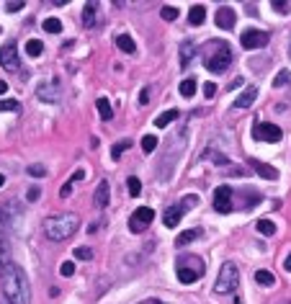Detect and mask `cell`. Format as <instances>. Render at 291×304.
<instances>
[{"mask_svg": "<svg viewBox=\"0 0 291 304\" xmlns=\"http://www.w3.org/2000/svg\"><path fill=\"white\" fill-rule=\"evenodd\" d=\"M242 83H245V78H235L232 83H229V90H235V88H240Z\"/></svg>", "mask_w": 291, "mask_h": 304, "instance_id": "7dc6e473", "label": "cell"}, {"mask_svg": "<svg viewBox=\"0 0 291 304\" xmlns=\"http://www.w3.org/2000/svg\"><path fill=\"white\" fill-rule=\"evenodd\" d=\"M70 193H72V186H70V183H65L62 188H59V196H62V199H67Z\"/></svg>", "mask_w": 291, "mask_h": 304, "instance_id": "f6af8a7d", "label": "cell"}, {"mask_svg": "<svg viewBox=\"0 0 291 304\" xmlns=\"http://www.w3.org/2000/svg\"><path fill=\"white\" fill-rule=\"evenodd\" d=\"M268 31H260V28H245L242 36H240V44H242V49H263L266 44H268Z\"/></svg>", "mask_w": 291, "mask_h": 304, "instance_id": "9c48e42d", "label": "cell"}, {"mask_svg": "<svg viewBox=\"0 0 291 304\" xmlns=\"http://www.w3.org/2000/svg\"><path fill=\"white\" fill-rule=\"evenodd\" d=\"M152 222H155V209L152 206H140V209H134V214L129 217V230L134 235H142Z\"/></svg>", "mask_w": 291, "mask_h": 304, "instance_id": "ba28073f", "label": "cell"}, {"mask_svg": "<svg viewBox=\"0 0 291 304\" xmlns=\"http://www.w3.org/2000/svg\"><path fill=\"white\" fill-rule=\"evenodd\" d=\"M255 281H258L260 286H273V284H276V276H273L271 271L260 268V271H255Z\"/></svg>", "mask_w": 291, "mask_h": 304, "instance_id": "4316f807", "label": "cell"}, {"mask_svg": "<svg viewBox=\"0 0 291 304\" xmlns=\"http://www.w3.org/2000/svg\"><path fill=\"white\" fill-rule=\"evenodd\" d=\"M26 173L34 175V178H44V175H47V168H44V165H28Z\"/></svg>", "mask_w": 291, "mask_h": 304, "instance_id": "8d00e7d4", "label": "cell"}, {"mask_svg": "<svg viewBox=\"0 0 291 304\" xmlns=\"http://www.w3.org/2000/svg\"><path fill=\"white\" fill-rule=\"evenodd\" d=\"M255 98H258V88H255V85L245 88V93H240V96L235 98V109H250V106L255 103Z\"/></svg>", "mask_w": 291, "mask_h": 304, "instance_id": "2e32d148", "label": "cell"}, {"mask_svg": "<svg viewBox=\"0 0 291 304\" xmlns=\"http://www.w3.org/2000/svg\"><path fill=\"white\" fill-rule=\"evenodd\" d=\"M109 199H111V186H109V180H101L96 193H93V204L98 209H106V206H109Z\"/></svg>", "mask_w": 291, "mask_h": 304, "instance_id": "5bb4252c", "label": "cell"}, {"mask_svg": "<svg viewBox=\"0 0 291 304\" xmlns=\"http://www.w3.org/2000/svg\"><path fill=\"white\" fill-rule=\"evenodd\" d=\"M204 18H206V8H204L201 3H196V5L188 10V23H191V26H201Z\"/></svg>", "mask_w": 291, "mask_h": 304, "instance_id": "d6986e66", "label": "cell"}, {"mask_svg": "<svg viewBox=\"0 0 291 304\" xmlns=\"http://www.w3.org/2000/svg\"><path fill=\"white\" fill-rule=\"evenodd\" d=\"M255 227H258V232H260V235H268V237L276 235V224H273L271 219H258Z\"/></svg>", "mask_w": 291, "mask_h": 304, "instance_id": "4dcf8cb0", "label": "cell"}, {"mask_svg": "<svg viewBox=\"0 0 291 304\" xmlns=\"http://www.w3.org/2000/svg\"><path fill=\"white\" fill-rule=\"evenodd\" d=\"M237 284H240V271H237L235 263L227 261L219 268V276H217V284H214V292H217V294H232L235 289H237Z\"/></svg>", "mask_w": 291, "mask_h": 304, "instance_id": "8992f818", "label": "cell"}, {"mask_svg": "<svg viewBox=\"0 0 291 304\" xmlns=\"http://www.w3.org/2000/svg\"><path fill=\"white\" fill-rule=\"evenodd\" d=\"M39 193H41L39 186H31V188H28V193H26V199H28V201H36V199H39Z\"/></svg>", "mask_w": 291, "mask_h": 304, "instance_id": "b9f144b4", "label": "cell"}, {"mask_svg": "<svg viewBox=\"0 0 291 304\" xmlns=\"http://www.w3.org/2000/svg\"><path fill=\"white\" fill-rule=\"evenodd\" d=\"M178 116H180V111H178V109H170V111H162V114H160V116L155 119V127H157V129H165L167 124H173V121H175Z\"/></svg>", "mask_w": 291, "mask_h": 304, "instance_id": "ffe728a7", "label": "cell"}, {"mask_svg": "<svg viewBox=\"0 0 291 304\" xmlns=\"http://www.w3.org/2000/svg\"><path fill=\"white\" fill-rule=\"evenodd\" d=\"M140 304H162L160 299H145V302H140Z\"/></svg>", "mask_w": 291, "mask_h": 304, "instance_id": "f907efd6", "label": "cell"}, {"mask_svg": "<svg viewBox=\"0 0 291 304\" xmlns=\"http://www.w3.org/2000/svg\"><path fill=\"white\" fill-rule=\"evenodd\" d=\"M201 235H204V232L198 230V227H196V230H186V232H180V235L175 237V245H178V248H186L188 242H193L196 237H201Z\"/></svg>", "mask_w": 291, "mask_h": 304, "instance_id": "7402d4cb", "label": "cell"}, {"mask_svg": "<svg viewBox=\"0 0 291 304\" xmlns=\"http://www.w3.org/2000/svg\"><path fill=\"white\" fill-rule=\"evenodd\" d=\"M59 273H62L65 279H70L72 273H75V263H72V261H65L62 266H59Z\"/></svg>", "mask_w": 291, "mask_h": 304, "instance_id": "f35d334b", "label": "cell"}, {"mask_svg": "<svg viewBox=\"0 0 291 304\" xmlns=\"http://www.w3.org/2000/svg\"><path fill=\"white\" fill-rule=\"evenodd\" d=\"M96 106H98V114H101L103 121H111V119H114V109H111V103L106 101V98H98Z\"/></svg>", "mask_w": 291, "mask_h": 304, "instance_id": "484cf974", "label": "cell"}, {"mask_svg": "<svg viewBox=\"0 0 291 304\" xmlns=\"http://www.w3.org/2000/svg\"><path fill=\"white\" fill-rule=\"evenodd\" d=\"M0 304H10V302H8V299H5L3 294H0Z\"/></svg>", "mask_w": 291, "mask_h": 304, "instance_id": "816d5d0a", "label": "cell"}, {"mask_svg": "<svg viewBox=\"0 0 291 304\" xmlns=\"http://www.w3.org/2000/svg\"><path fill=\"white\" fill-rule=\"evenodd\" d=\"M175 276L180 284H193L204 276V261L198 255H178L175 261Z\"/></svg>", "mask_w": 291, "mask_h": 304, "instance_id": "277c9868", "label": "cell"}, {"mask_svg": "<svg viewBox=\"0 0 291 304\" xmlns=\"http://www.w3.org/2000/svg\"><path fill=\"white\" fill-rule=\"evenodd\" d=\"M44 31H49V34H59V31H62V21H59V18H44Z\"/></svg>", "mask_w": 291, "mask_h": 304, "instance_id": "1f68e13d", "label": "cell"}, {"mask_svg": "<svg viewBox=\"0 0 291 304\" xmlns=\"http://www.w3.org/2000/svg\"><path fill=\"white\" fill-rule=\"evenodd\" d=\"M75 258H80V261H90V258H93V250H90V248H75Z\"/></svg>", "mask_w": 291, "mask_h": 304, "instance_id": "ab89813d", "label": "cell"}, {"mask_svg": "<svg viewBox=\"0 0 291 304\" xmlns=\"http://www.w3.org/2000/svg\"><path fill=\"white\" fill-rule=\"evenodd\" d=\"M201 157H204V160H214V165H219V168H227V162H232V160L224 157L222 152H217V150H204Z\"/></svg>", "mask_w": 291, "mask_h": 304, "instance_id": "cb8c5ba5", "label": "cell"}, {"mask_svg": "<svg viewBox=\"0 0 291 304\" xmlns=\"http://www.w3.org/2000/svg\"><path fill=\"white\" fill-rule=\"evenodd\" d=\"M155 150H157V137L155 134H145L142 137V152L145 155H152Z\"/></svg>", "mask_w": 291, "mask_h": 304, "instance_id": "83f0119b", "label": "cell"}, {"mask_svg": "<svg viewBox=\"0 0 291 304\" xmlns=\"http://www.w3.org/2000/svg\"><path fill=\"white\" fill-rule=\"evenodd\" d=\"M289 80H291V72H289V70H281V72L273 78V88H284Z\"/></svg>", "mask_w": 291, "mask_h": 304, "instance_id": "e575fe53", "label": "cell"}, {"mask_svg": "<svg viewBox=\"0 0 291 304\" xmlns=\"http://www.w3.org/2000/svg\"><path fill=\"white\" fill-rule=\"evenodd\" d=\"M98 10H101V5L96 3V0L85 3V8H83V23H85V28L98 26Z\"/></svg>", "mask_w": 291, "mask_h": 304, "instance_id": "9a60e30c", "label": "cell"}, {"mask_svg": "<svg viewBox=\"0 0 291 304\" xmlns=\"http://www.w3.org/2000/svg\"><path fill=\"white\" fill-rule=\"evenodd\" d=\"M8 263H10V245H8L5 235L0 232V271H3Z\"/></svg>", "mask_w": 291, "mask_h": 304, "instance_id": "603a6c76", "label": "cell"}, {"mask_svg": "<svg viewBox=\"0 0 291 304\" xmlns=\"http://www.w3.org/2000/svg\"><path fill=\"white\" fill-rule=\"evenodd\" d=\"M127 186H129V193H132V196H140V193H142V180L137 178V175H132V178L127 180Z\"/></svg>", "mask_w": 291, "mask_h": 304, "instance_id": "d6a6232c", "label": "cell"}, {"mask_svg": "<svg viewBox=\"0 0 291 304\" xmlns=\"http://www.w3.org/2000/svg\"><path fill=\"white\" fill-rule=\"evenodd\" d=\"M201 59H204V67L209 72L219 75L232 65V49H229V44L224 39H211L201 49Z\"/></svg>", "mask_w": 291, "mask_h": 304, "instance_id": "7a4b0ae2", "label": "cell"}, {"mask_svg": "<svg viewBox=\"0 0 291 304\" xmlns=\"http://www.w3.org/2000/svg\"><path fill=\"white\" fill-rule=\"evenodd\" d=\"M83 178H85V170H83V168H80V170H75V173H72V178H70V180H67V183H70V186H72V183H75V180H83Z\"/></svg>", "mask_w": 291, "mask_h": 304, "instance_id": "7bdbcfd3", "label": "cell"}, {"mask_svg": "<svg viewBox=\"0 0 291 304\" xmlns=\"http://www.w3.org/2000/svg\"><path fill=\"white\" fill-rule=\"evenodd\" d=\"M271 8H273L276 13H289V10H291V5L286 3V0H273V3H271Z\"/></svg>", "mask_w": 291, "mask_h": 304, "instance_id": "74e56055", "label": "cell"}, {"mask_svg": "<svg viewBox=\"0 0 291 304\" xmlns=\"http://www.w3.org/2000/svg\"><path fill=\"white\" fill-rule=\"evenodd\" d=\"M281 137H284V132H281V127H276V124H271V121H255V127H253V140L255 142H281Z\"/></svg>", "mask_w": 291, "mask_h": 304, "instance_id": "52a82bcc", "label": "cell"}, {"mask_svg": "<svg viewBox=\"0 0 291 304\" xmlns=\"http://www.w3.org/2000/svg\"><path fill=\"white\" fill-rule=\"evenodd\" d=\"M214 209H217L219 214H229V211H232V188L229 186H219L214 191Z\"/></svg>", "mask_w": 291, "mask_h": 304, "instance_id": "7c38bea8", "label": "cell"}, {"mask_svg": "<svg viewBox=\"0 0 291 304\" xmlns=\"http://www.w3.org/2000/svg\"><path fill=\"white\" fill-rule=\"evenodd\" d=\"M204 96H206V101L214 98V96H217V85H214V83H206V85H204Z\"/></svg>", "mask_w": 291, "mask_h": 304, "instance_id": "60d3db41", "label": "cell"}, {"mask_svg": "<svg viewBox=\"0 0 291 304\" xmlns=\"http://www.w3.org/2000/svg\"><path fill=\"white\" fill-rule=\"evenodd\" d=\"M44 52V44L39 39H31V41H26V54L28 57H39Z\"/></svg>", "mask_w": 291, "mask_h": 304, "instance_id": "f546056e", "label": "cell"}, {"mask_svg": "<svg viewBox=\"0 0 291 304\" xmlns=\"http://www.w3.org/2000/svg\"><path fill=\"white\" fill-rule=\"evenodd\" d=\"M80 227V217L72 214V211H65V214H52L49 219H44V235L54 242H62L67 237H72Z\"/></svg>", "mask_w": 291, "mask_h": 304, "instance_id": "3957f363", "label": "cell"}, {"mask_svg": "<svg viewBox=\"0 0 291 304\" xmlns=\"http://www.w3.org/2000/svg\"><path fill=\"white\" fill-rule=\"evenodd\" d=\"M180 96L183 98H193L196 96V78H186V80H180Z\"/></svg>", "mask_w": 291, "mask_h": 304, "instance_id": "d4e9b609", "label": "cell"}, {"mask_svg": "<svg viewBox=\"0 0 291 304\" xmlns=\"http://www.w3.org/2000/svg\"><path fill=\"white\" fill-rule=\"evenodd\" d=\"M5 186V175H0V188H3Z\"/></svg>", "mask_w": 291, "mask_h": 304, "instance_id": "f5cc1de1", "label": "cell"}, {"mask_svg": "<svg viewBox=\"0 0 291 304\" xmlns=\"http://www.w3.org/2000/svg\"><path fill=\"white\" fill-rule=\"evenodd\" d=\"M21 8H23V3H8V5H5L8 13H16V10H21Z\"/></svg>", "mask_w": 291, "mask_h": 304, "instance_id": "bcb514c9", "label": "cell"}, {"mask_svg": "<svg viewBox=\"0 0 291 304\" xmlns=\"http://www.w3.org/2000/svg\"><path fill=\"white\" fill-rule=\"evenodd\" d=\"M129 147H132V140H119V142L111 147V157H114V160H119V157L129 150Z\"/></svg>", "mask_w": 291, "mask_h": 304, "instance_id": "f1b7e54d", "label": "cell"}, {"mask_svg": "<svg viewBox=\"0 0 291 304\" xmlns=\"http://www.w3.org/2000/svg\"><path fill=\"white\" fill-rule=\"evenodd\" d=\"M193 54H196V44L188 39V41H183L180 44V67H188V62L193 59Z\"/></svg>", "mask_w": 291, "mask_h": 304, "instance_id": "ac0fdd59", "label": "cell"}, {"mask_svg": "<svg viewBox=\"0 0 291 304\" xmlns=\"http://www.w3.org/2000/svg\"><path fill=\"white\" fill-rule=\"evenodd\" d=\"M140 103L147 106L149 103V88H142V93H140Z\"/></svg>", "mask_w": 291, "mask_h": 304, "instance_id": "ee69618b", "label": "cell"}, {"mask_svg": "<svg viewBox=\"0 0 291 304\" xmlns=\"http://www.w3.org/2000/svg\"><path fill=\"white\" fill-rule=\"evenodd\" d=\"M5 93H8V83L0 80V96H5Z\"/></svg>", "mask_w": 291, "mask_h": 304, "instance_id": "681fc988", "label": "cell"}, {"mask_svg": "<svg viewBox=\"0 0 291 304\" xmlns=\"http://www.w3.org/2000/svg\"><path fill=\"white\" fill-rule=\"evenodd\" d=\"M0 276H3V297L10 304H31V286H28V279L21 266L10 261L0 271Z\"/></svg>", "mask_w": 291, "mask_h": 304, "instance_id": "6da1fadb", "label": "cell"}, {"mask_svg": "<svg viewBox=\"0 0 291 304\" xmlns=\"http://www.w3.org/2000/svg\"><path fill=\"white\" fill-rule=\"evenodd\" d=\"M250 165L255 168V173L260 178H266V180H276V178H279V170H276L273 165H266V162H260V160H250Z\"/></svg>", "mask_w": 291, "mask_h": 304, "instance_id": "e0dca14e", "label": "cell"}, {"mask_svg": "<svg viewBox=\"0 0 291 304\" xmlns=\"http://www.w3.org/2000/svg\"><path fill=\"white\" fill-rule=\"evenodd\" d=\"M284 271H289V273H291V253L286 255V261H284Z\"/></svg>", "mask_w": 291, "mask_h": 304, "instance_id": "c3c4849f", "label": "cell"}, {"mask_svg": "<svg viewBox=\"0 0 291 304\" xmlns=\"http://www.w3.org/2000/svg\"><path fill=\"white\" fill-rule=\"evenodd\" d=\"M289 54H291V44H289Z\"/></svg>", "mask_w": 291, "mask_h": 304, "instance_id": "11a10c76", "label": "cell"}, {"mask_svg": "<svg viewBox=\"0 0 291 304\" xmlns=\"http://www.w3.org/2000/svg\"><path fill=\"white\" fill-rule=\"evenodd\" d=\"M36 98L41 103H59V98H62V85H59V80H44L36 88Z\"/></svg>", "mask_w": 291, "mask_h": 304, "instance_id": "8fae6325", "label": "cell"}, {"mask_svg": "<svg viewBox=\"0 0 291 304\" xmlns=\"http://www.w3.org/2000/svg\"><path fill=\"white\" fill-rule=\"evenodd\" d=\"M0 67L8 70V72H16V70L21 67V57H18V47H16V41L3 44V49H0Z\"/></svg>", "mask_w": 291, "mask_h": 304, "instance_id": "30bf717a", "label": "cell"}, {"mask_svg": "<svg viewBox=\"0 0 291 304\" xmlns=\"http://www.w3.org/2000/svg\"><path fill=\"white\" fill-rule=\"evenodd\" d=\"M21 109V103L16 98H3L0 101V111H18Z\"/></svg>", "mask_w": 291, "mask_h": 304, "instance_id": "836d02e7", "label": "cell"}, {"mask_svg": "<svg viewBox=\"0 0 291 304\" xmlns=\"http://www.w3.org/2000/svg\"><path fill=\"white\" fill-rule=\"evenodd\" d=\"M160 16H162L165 21H175V18H178V8H175V5H162Z\"/></svg>", "mask_w": 291, "mask_h": 304, "instance_id": "d590c367", "label": "cell"}, {"mask_svg": "<svg viewBox=\"0 0 291 304\" xmlns=\"http://www.w3.org/2000/svg\"><path fill=\"white\" fill-rule=\"evenodd\" d=\"M196 204H198V196H196V193L183 196V199H180L178 204H173V206H167V209H165V214H162V224L167 227V230L178 227V224H180V219H183V214H186L188 209H193Z\"/></svg>", "mask_w": 291, "mask_h": 304, "instance_id": "5b68a950", "label": "cell"}, {"mask_svg": "<svg viewBox=\"0 0 291 304\" xmlns=\"http://www.w3.org/2000/svg\"><path fill=\"white\" fill-rule=\"evenodd\" d=\"M214 21H217V26L222 28V31H232L237 18H235V10L229 5H219L217 13H214Z\"/></svg>", "mask_w": 291, "mask_h": 304, "instance_id": "4fadbf2b", "label": "cell"}, {"mask_svg": "<svg viewBox=\"0 0 291 304\" xmlns=\"http://www.w3.org/2000/svg\"><path fill=\"white\" fill-rule=\"evenodd\" d=\"M116 47H119L121 52H127V54H134V52H137V44H134V39H132L129 34H119V36H116Z\"/></svg>", "mask_w": 291, "mask_h": 304, "instance_id": "44dd1931", "label": "cell"}, {"mask_svg": "<svg viewBox=\"0 0 291 304\" xmlns=\"http://www.w3.org/2000/svg\"><path fill=\"white\" fill-rule=\"evenodd\" d=\"M235 304H242V299H240V297H235Z\"/></svg>", "mask_w": 291, "mask_h": 304, "instance_id": "db71d44e", "label": "cell"}]
</instances>
